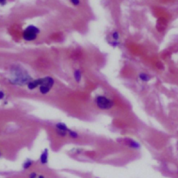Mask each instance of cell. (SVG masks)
Segmentation results:
<instances>
[{
	"label": "cell",
	"instance_id": "obj_1",
	"mask_svg": "<svg viewBox=\"0 0 178 178\" xmlns=\"http://www.w3.org/2000/svg\"><path fill=\"white\" fill-rule=\"evenodd\" d=\"M96 105L101 109H110L113 106L114 103L111 100L105 96H98L96 100Z\"/></svg>",
	"mask_w": 178,
	"mask_h": 178
},
{
	"label": "cell",
	"instance_id": "obj_2",
	"mask_svg": "<svg viewBox=\"0 0 178 178\" xmlns=\"http://www.w3.org/2000/svg\"><path fill=\"white\" fill-rule=\"evenodd\" d=\"M39 33V29L36 28V27L34 26H29L25 30V32L23 33V38L26 40H35L36 38L37 34Z\"/></svg>",
	"mask_w": 178,
	"mask_h": 178
},
{
	"label": "cell",
	"instance_id": "obj_3",
	"mask_svg": "<svg viewBox=\"0 0 178 178\" xmlns=\"http://www.w3.org/2000/svg\"><path fill=\"white\" fill-rule=\"evenodd\" d=\"M41 79H42V82H41V86H46L49 88H51L53 87L54 84V80L53 78H51L50 77H45V78H41Z\"/></svg>",
	"mask_w": 178,
	"mask_h": 178
},
{
	"label": "cell",
	"instance_id": "obj_4",
	"mask_svg": "<svg viewBox=\"0 0 178 178\" xmlns=\"http://www.w3.org/2000/svg\"><path fill=\"white\" fill-rule=\"evenodd\" d=\"M41 82H42V79H38L30 81L28 84V88L29 89L32 90L34 88H36L37 86H41Z\"/></svg>",
	"mask_w": 178,
	"mask_h": 178
},
{
	"label": "cell",
	"instance_id": "obj_5",
	"mask_svg": "<svg viewBox=\"0 0 178 178\" xmlns=\"http://www.w3.org/2000/svg\"><path fill=\"white\" fill-rule=\"evenodd\" d=\"M48 150H45V151H44L43 152V154H41V158H40L41 162L43 164H46L47 162H48Z\"/></svg>",
	"mask_w": 178,
	"mask_h": 178
},
{
	"label": "cell",
	"instance_id": "obj_6",
	"mask_svg": "<svg viewBox=\"0 0 178 178\" xmlns=\"http://www.w3.org/2000/svg\"><path fill=\"white\" fill-rule=\"evenodd\" d=\"M56 127H57V129L59 130V131H62V132H66L67 131H68V129L67 127L66 126V125H64V124L61 123V122L57 123V125H56Z\"/></svg>",
	"mask_w": 178,
	"mask_h": 178
},
{
	"label": "cell",
	"instance_id": "obj_7",
	"mask_svg": "<svg viewBox=\"0 0 178 178\" xmlns=\"http://www.w3.org/2000/svg\"><path fill=\"white\" fill-rule=\"evenodd\" d=\"M139 78H140V80L142 81H144V82H147V81H148L150 79V76L145 73L139 74Z\"/></svg>",
	"mask_w": 178,
	"mask_h": 178
},
{
	"label": "cell",
	"instance_id": "obj_8",
	"mask_svg": "<svg viewBox=\"0 0 178 178\" xmlns=\"http://www.w3.org/2000/svg\"><path fill=\"white\" fill-rule=\"evenodd\" d=\"M74 77H75V79L77 82H80V79H81V77H82L81 72L79 70H75V72H74Z\"/></svg>",
	"mask_w": 178,
	"mask_h": 178
},
{
	"label": "cell",
	"instance_id": "obj_9",
	"mask_svg": "<svg viewBox=\"0 0 178 178\" xmlns=\"http://www.w3.org/2000/svg\"><path fill=\"white\" fill-rule=\"evenodd\" d=\"M50 88H49L48 87H46V86H40V91L42 94H46L48 93L49 91H50Z\"/></svg>",
	"mask_w": 178,
	"mask_h": 178
},
{
	"label": "cell",
	"instance_id": "obj_10",
	"mask_svg": "<svg viewBox=\"0 0 178 178\" xmlns=\"http://www.w3.org/2000/svg\"><path fill=\"white\" fill-rule=\"evenodd\" d=\"M68 134H69V135L71 136V138H73V139H77V138L78 137V134L75 132H74V131L68 130Z\"/></svg>",
	"mask_w": 178,
	"mask_h": 178
},
{
	"label": "cell",
	"instance_id": "obj_11",
	"mask_svg": "<svg viewBox=\"0 0 178 178\" xmlns=\"http://www.w3.org/2000/svg\"><path fill=\"white\" fill-rule=\"evenodd\" d=\"M112 38H113L115 41H118V39L119 38V33L118 32H114L112 34Z\"/></svg>",
	"mask_w": 178,
	"mask_h": 178
},
{
	"label": "cell",
	"instance_id": "obj_12",
	"mask_svg": "<svg viewBox=\"0 0 178 178\" xmlns=\"http://www.w3.org/2000/svg\"><path fill=\"white\" fill-rule=\"evenodd\" d=\"M32 164V161H26L24 164V168H25V169H27V168H29L31 166V165Z\"/></svg>",
	"mask_w": 178,
	"mask_h": 178
},
{
	"label": "cell",
	"instance_id": "obj_13",
	"mask_svg": "<svg viewBox=\"0 0 178 178\" xmlns=\"http://www.w3.org/2000/svg\"><path fill=\"white\" fill-rule=\"evenodd\" d=\"M130 146L133 147H138L139 145L138 144V143H135V142H133V141H132L131 143H130Z\"/></svg>",
	"mask_w": 178,
	"mask_h": 178
},
{
	"label": "cell",
	"instance_id": "obj_14",
	"mask_svg": "<svg viewBox=\"0 0 178 178\" xmlns=\"http://www.w3.org/2000/svg\"><path fill=\"white\" fill-rule=\"evenodd\" d=\"M72 3L74 4V5H78L80 4V0H71Z\"/></svg>",
	"mask_w": 178,
	"mask_h": 178
},
{
	"label": "cell",
	"instance_id": "obj_15",
	"mask_svg": "<svg viewBox=\"0 0 178 178\" xmlns=\"http://www.w3.org/2000/svg\"><path fill=\"white\" fill-rule=\"evenodd\" d=\"M4 97V94L3 92H1V91H0V100H1V99H3V98Z\"/></svg>",
	"mask_w": 178,
	"mask_h": 178
},
{
	"label": "cell",
	"instance_id": "obj_16",
	"mask_svg": "<svg viewBox=\"0 0 178 178\" xmlns=\"http://www.w3.org/2000/svg\"><path fill=\"white\" fill-rule=\"evenodd\" d=\"M36 175L35 173H32V174L30 175L29 178H36Z\"/></svg>",
	"mask_w": 178,
	"mask_h": 178
},
{
	"label": "cell",
	"instance_id": "obj_17",
	"mask_svg": "<svg viewBox=\"0 0 178 178\" xmlns=\"http://www.w3.org/2000/svg\"><path fill=\"white\" fill-rule=\"evenodd\" d=\"M6 3V0H0V4H4Z\"/></svg>",
	"mask_w": 178,
	"mask_h": 178
},
{
	"label": "cell",
	"instance_id": "obj_18",
	"mask_svg": "<svg viewBox=\"0 0 178 178\" xmlns=\"http://www.w3.org/2000/svg\"><path fill=\"white\" fill-rule=\"evenodd\" d=\"M39 178H45L43 176H42V175H40L39 177Z\"/></svg>",
	"mask_w": 178,
	"mask_h": 178
},
{
	"label": "cell",
	"instance_id": "obj_19",
	"mask_svg": "<svg viewBox=\"0 0 178 178\" xmlns=\"http://www.w3.org/2000/svg\"><path fill=\"white\" fill-rule=\"evenodd\" d=\"M0 155H1V154H0Z\"/></svg>",
	"mask_w": 178,
	"mask_h": 178
}]
</instances>
